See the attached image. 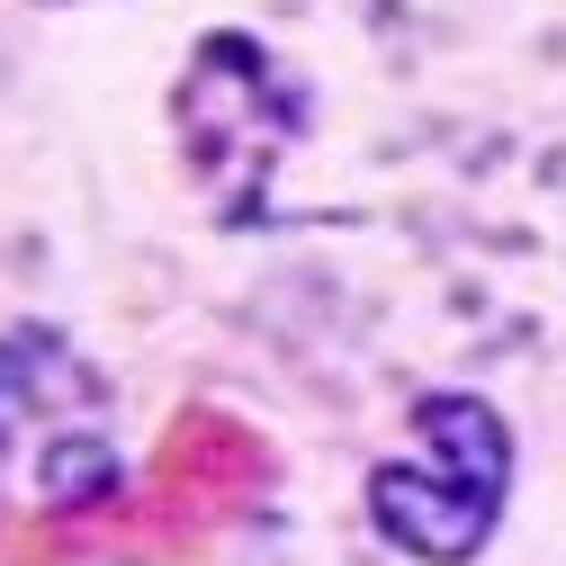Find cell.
I'll list each match as a JSON object with an SVG mask.
<instances>
[{
    "label": "cell",
    "mask_w": 566,
    "mask_h": 566,
    "mask_svg": "<svg viewBox=\"0 0 566 566\" xmlns=\"http://www.w3.org/2000/svg\"><path fill=\"white\" fill-rule=\"evenodd\" d=\"M270 485V441L243 413L189 405L154 441L135 494H91L73 513H10L0 566H189L226 522H243Z\"/></svg>",
    "instance_id": "obj_1"
},
{
    "label": "cell",
    "mask_w": 566,
    "mask_h": 566,
    "mask_svg": "<svg viewBox=\"0 0 566 566\" xmlns=\"http://www.w3.org/2000/svg\"><path fill=\"white\" fill-rule=\"evenodd\" d=\"M413 450L422 459H387L369 476V522L422 566H468L494 539V513H504L513 432L485 396H422Z\"/></svg>",
    "instance_id": "obj_2"
}]
</instances>
